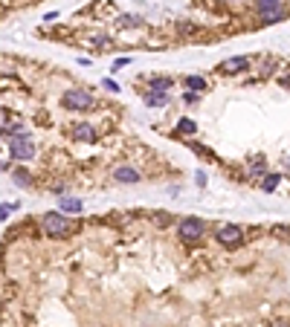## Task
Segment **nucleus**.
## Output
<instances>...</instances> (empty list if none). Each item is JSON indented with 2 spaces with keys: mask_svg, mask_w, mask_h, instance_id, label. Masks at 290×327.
Instances as JSON below:
<instances>
[{
  "mask_svg": "<svg viewBox=\"0 0 290 327\" xmlns=\"http://www.w3.org/2000/svg\"><path fill=\"white\" fill-rule=\"evenodd\" d=\"M279 183H281V174H264V177H261V191L270 194V191L279 188Z\"/></svg>",
  "mask_w": 290,
  "mask_h": 327,
  "instance_id": "obj_17",
  "label": "nucleus"
},
{
  "mask_svg": "<svg viewBox=\"0 0 290 327\" xmlns=\"http://www.w3.org/2000/svg\"><path fill=\"white\" fill-rule=\"evenodd\" d=\"M172 87H174V79H168V76H151V81H148V90H160V93H168Z\"/></svg>",
  "mask_w": 290,
  "mask_h": 327,
  "instance_id": "obj_11",
  "label": "nucleus"
},
{
  "mask_svg": "<svg viewBox=\"0 0 290 327\" xmlns=\"http://www.w3.org/2000/svg\"><path fill=\"white\" fill-rule=\"evenodd\" d=\"M9 154H12V159H20V162L32 159V157H35V139H32L29 133H18V136H12V139H9Z\"/></svg>",
  "mask_w": 290,
  "mask_h": 327,
  "instance_id": "obj_4",
  "label": "nucleus"
},
{
  "mask_svg": "<svg viewBox=\"0 0 290 327\" xmlns=\"http://www.w3.org/2000/svg\"><path fill=\"white\" fill-rule=\"evenodd\" d=\"M6 122H9V110H6V107H0V128H3Z\"/></svg>",
  "mask_w": 290,
  "mask_h": 327,
  "instance_id": "obj_23",
  "label": "nucleus"
},
{
  "mask_svg": "<svg viewBox=\"0 0 290 327\" xmlns=\"http://www.w3.org/2000/svg\"><path fill=\"white\" fill-rule=\"evenodd\" d=\"M12 180H15L20 188H29V186H32V174H29L27 168H12Z\"/></svg>",
  "mask_w": 290,
  "mask_h": 327,
  "instance_id": "obj_16",
  "label": "nucleus"
},
{
  "mask_svg": "<svg viewBox=\"0 0 290 327\" xmlns=\"http://www.w3.org/2000/svg\"><path fill=\"white\" fill-rule=\"evenodd\" d=\"M12 212H15V209H12L9 203H0V220H6V217H9Z\"/></svg>",
  "mask_w": 290,
  "mask_h": 327,
  "instance_id": "obj_21",
  "label": "nucleus"
},
{
  "mask_svg": "<svg viewBox=\"0 0 290 327\" xmlns=\"http://www.w3.org/2000/svg\"><path fill=\"white\" fill-rule=\"evenodd\" d=\"M113 180L122 183V186H134V183H139V171L131 168V165H119V168L113 171Z\"/></svg>",
  "mask_w": 290,
  "mask_h": 327,
  "instance_id": "obj_8",
  "label": "nucleus"
},
{
  "mask_svg": "<svg viewBox=\"0 0 290 327\" xmlns=\"http://www.w3.org/2000/svg\"><path fill=\"white\" fill-rule=\"evenodd\" d=\"M215 240L224 249H238L241 243H244V229L235 226V223H221V226L215 229Z\"/></svg>",
  "mask_w": 290,
  "mask_h": 327,
  "instance_id": "obj_3",
  "label": "nucleus"
},
{
  "mask_svg": "<svg viewBox=\"0 0 290 327\" xmlns=\"http://www.w3.org/2000/svg\"><path fill=\"white\" fill-rule=\"evenodd\" d=\"M72 226L70 220H67V214L61 212H46L44 217H41V232H46L50 238H67V235H72Z\"/></svg>",
  "mask_w": 290,
  "mask_h": 327,
  "instance_id": "obj_1",
  "label": "nucleus"
},
{
  "mask_svg": "<svg viewBox=\"0 0 290 327\" xmlns=\"http://www.w3.org/2000/svg\"><path fill=\"white\" fill-rule=\"evenodd\" d=\"M116 23H119V27H139V23H142V18H136V15H122V18H119L116 20Z\"/></svg>",
  "mask_w": 290,
  "mask_h": 327,
  "instance_id": "obj_20",
  "label": "nucleus"
},
{
  "mask_svg": "<svg viewBox=\"0 0 290 327\" xmlns=\"http://www.w3.org/2000/svg\"><path fill=\"white\" fill-rule=\"evenodd\" d=\"M154 220H157V226H165V223H168V214H157Z\"/></svg>",
  "mask_w": 290,
  "mask_h": 327,
  "instance_id": "obj_24",
  "label": "nucleus"
},
{
  "mask_svg": "<svg viewBox=\"0 0 290 327\" xmlns=\"http://www.w3.org/2000/svg\"><path fill=\"white\" fill-rule=\"evenodd\" d=\"M253 6L258 15H267V12H276V9H284V0H253Z\"/></svg>",
  "mask_w": 290,
  "mask_h": 327,
  "instance_id": "obj_10",
  "label": "nucleus"
},
{
  "mask_svg": "<svg viewBox=\"0 0 290 327\" xmlns=\"http://www.w3.org/2000/svg\"><path fill=\"white\" fill-rule=\"evenodd\" d=\"M195 180H198V186H203V183H206V174H203V171H198V174H195Z\"/></svg>",
  "mask_w": 290,
  "mask_h": 327,
  "instance_id": "obj_26",
  "label": "nucleus"
},
{
  "mask_svg": "<svg viewBox=\"0 0 290 327\" xmlns=\"http://www.w3.org/2000/svg\"><path fill=\"white\" fill-rule=\"evenodd\" d=\"M105 87H108L110 93H116V90H119V84H116V81H110V79H108V81H105Z\"/></svg>",
  "mask_w": 290,
  "mask_h": 327,
  "instance_id": "obj_25",
  "label": "nucleus"
},
{
  "mask_svg": "<svg viewBox=\"0 0 290 327\" xmlns=\"http://www.w3.org/2000/svg\"><path fill=\"white\" fill-rule=\"evenodd\" d=\"M177 133H180V136H191V133H198V122H191V119H180V122H177Z\"/></svg>",
  "mask_w": 290,
  "mask_h": 327,
  "instance_id": "obj_18",
  "label": "nucleus"
},
{
  "mask_svg": "<svg viewBox=\"0 0 290 327\" xmlns=\"http://www.w3.org/2000/svg\"><path fill=\"white\" fill-rule=\"evenodd\" d=\"M58 206H61L67 214H82V209H84V203L82 200H76V197H61V203Z\"/></svg>",
  "mask_w": 290,
  "mask_h": 327,
  "instance_id": "obj_14",
  "label": "nucleus"
},
{
  "mask_svg": "<svg viewBox=\"0 0 290 327\" xmlns=\"http://www.w3.org/2000/svg\"><path fill=\"white\" fill-rule=\"evenodd\" d=\"M273 327H290V324H284V321H279V324H273Z\"/></svg>",
  "mask_w": 290,
  "mask_h": 327,
  "instance_id": "obj_27",
  "label": "nucleus"
},
{
  "mask_svg": "<svg viewBox=\"0 0 290 327\" xmlns=\"http://www.w3.org/2000/svg\"><path fill=\"white\" fill-rule=\"evenodd\" d=\"M183 102H186V105H198V93H191V90H186V96H183Z\"/></svg>",
  "mask_w": 290,
  "mask_h": 327,
  "instance_id": "obj_22",
  "label": "nucleus"
},
{
  "mask_svg": "<svg viewBox=\"0 0 290 327\" xmlns=\"http://www.w3.org/2000/svg\"><path fill=\"white\" fill-rule=\"evenodd\" d=\"M0 133L12 139V136H18V133H27V131H23V124H18V122H6L3 128H0Z\"/></svg>",
  "mask_w": 290,
  "mask_h": 327,
  "instance_id": "obj_19",
  "label": "nucleus"
},
{
  "mask_svg": "<svg viewBox=\"0 0 290 327\" xmlns=\"http://www.w3.org/2000/svg\"><path fill=\"white\" fill-rule=\"evenodd\" d=\"M221 3H238V0H221Z\"/></svg>",
  "mask_w": 290,
  "mask_h": 327,
  "instance_id": "obj_28",
  "label": "nucleus"
},
{
  "mask_svg": "<svg viewBox=\"0 0 290 327\" xmlns=\"http://www.w3.org/2000/svg\"><path fill=\"white\" fill-rule=\"evenodd\" d=\"M206 220H200V217H183L180 223H177V238L183 240V243H200L203 240V235H206Z\"/></svg>",
  "mask_w": 290,
  "mask_h": 327,
  "instance_id": "obj_2",
  "label": "nucleus"
},
{
  "mask_svg": "<svg viewBox=\"0 0 290 327\" xmlns=\"http://www.w3.org/2000/svg\"><path fill=\"white\" fill-rule=\"evenodd\" d=\"M72 139H79V142H96L99 139V133H96V128L87 122H76L72 124Z\"/></svg>",
  "mask_w": 290,
  "mask_h": 327,
  "instance_id": "obj_7",
  "label": "nucleus"
},
{
  "mask_svg": "<svg viewBox=\"0 0 290 327\" xmlns=\"http://www.w3.org/2000/svg\"><path fill=\"white\" fill-rule=\"evenodd\" d=\"M168 102H172L168 93H160V90H148V93H145V105L148 107H165Z\"/></svg>",
  "mask_w": 290,
  "mask_h": 327,
  "instance_id": "obj_9",
  "label": "nucleus"
},
{
  "mask_svg": "<svg viewBox=\"0 0 290 327\" xmlns=\"http://www.w3.org/2000/svg\"><path fill=\"white\" fill-rule=\"evenodd\" d=\"M183 87L191 93H203L206 90V79L203 76H183Z\"/></svg>",
  "mask_w": 290,
  "mask_h": 327,
  "instance_id": "obj_12",
  "label": "nucleus"
},
{
  "mask_svg": "<svg viewBox=\"0 0 290 327\" xmlns=\"http://www.w3.org/2000/svg\"><path fill=\"white\" fill-rule=\"evenodd\" d=\"M250 64H253V58H247V55H232V58H224V61L218 64V72H221V76H238V72L250 70Z\"/></svg>",
  "mask_w": 290,
  "mask_h": 327,
  "instance_id": "obj_6",
  "label": "nucleus"
},
{
  "mask_svg": "<svg viewBox=\"0 0 290 327\" xmlns=\"http://www.w3.org/2000/svg\"><path fill=\"white\" fill-rule=\"evenodd\" d=\"M287 18V9H276V12H267V15H258V20H261L264 27H273V23H279V20Z\"/></svg>",
  "mask_w": 290,
  "mask_h": 327,
  "instance_id": "obj_15",
  "label": "nucleus"
},
{
  "mask_svg": "<svg viewBox=\"0 0 290 327\" xmlns=\"http://www.w3.org/2000/svg\"><path fill=\"white\" fill-rule=\"evenodd\" d=\"M61 105L67 107V110H76V113H82V110L93 107V96H90V90L76 87V90H67V93L61 96Z\"/></svg>",
  "mask_w": 290,
  "mask_h": 327,
  "instance_id": "obj_5",
  "label": "nucleus"
},
{
  "mask_svg": "<svg viewBox=\"0 0 290 327\" xmlns=\"http://www.w3.org/2000/svg\"><path fill=\"white\" fill-rule=\"evenodd\" d=\"M247 174H250V177L267 174V159H264V157H253L250 162H247Z\"/></svg>",
  "mask_w": 290,
  "mask_h": 327,
  "instance_id": "obj_13",
  "label": "nucleus"
}]
</instances>
